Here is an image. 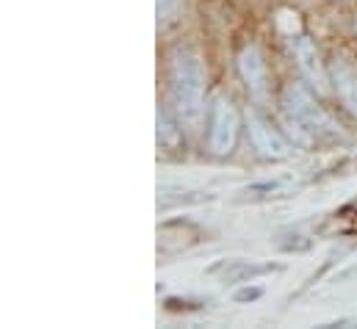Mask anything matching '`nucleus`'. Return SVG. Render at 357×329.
<instances>
[{
  "label": "nucleus",
  "mask_w": 357,
  "mask_h": 329,
  "mask_svg": "<svg viewBox=\"0 0 357 329\" xmlns=\"http://www.w3.org/2000/svg\"><path fill=\"white\" fill-rule=\"evenodd\" d=\"M277 266H258V263H247V260H225V263H216L211 268V274L222 271L227 282H247L258 274H266V271H274Z\"/></svg>",
  "instance_id": "1"
},
{
  "label": "nucleus",
  "mask_w": 357,
  "mask_h": 329,
  "mask_svg": "<svg viewBox=\"0 0 357 329\" xmlns=\"http://www.w3.org/2000/svg\"><path fill=\"white\" fill-rule=\"evenodd\" d=\"M261 296V291L258 288H252V291H241V293H236V299L238 302H247V299H258Z\"/></svg>",
  "instance_id": "2"
}]
</instances>
